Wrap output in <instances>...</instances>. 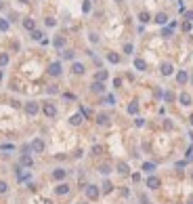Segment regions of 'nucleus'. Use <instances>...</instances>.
<instances>
[{"label":"nucleus","mask_w":193,"mask_h":204,"mask_svg":"<svg viewBox=\"0 0 193 204\" xmlns=\"http://www.w3.org/2000/svg\"><path fill=\"white\" fill-rule=\"evenodd\" d=\"M38 112H40V105L36 101H28L25 103V114H28V116H36Z\"/></svg>","instance_id":"1"},{"label":"nucleus","mask_w":193,"mask_h":204,"mask_svg":"<svg viewBox=\"0 0 193 204\" xmlns=\"http://www.w3.org/2000/svg\"><path fill=\"white\" fill-rule=\"evenodd\" d=\"M30 147H32L34 154H42V152H44V141H42V139H34Z\"/></svg>","instance_id":"2"},{"label":"nucleus","mask_w":193,"mask_h":204,"mask_svg":"<svg viewBox=\"0 0 193 204\" xmlns=\"http://www.w3.org/2000/svg\"><path fill=\"white\" fill-rule=\"evenodd\" d=\"M42 110H44V114L48 118H55L57 116V108H55V103H44L42 105Z\"/></svg>","instance_id":"3"},{"label":"nucleus","mask_w":193,"mask_h":204,"mask_svg":"<svg viewBox=\"0 0 193 204\" xmlns=\"http://www.w3.org/2000/svg\"><path fill=\"white\" fill-rule=\"evenodd\" d=\"M86 198L88 200H96L99 198V187H96V185H88V187H86Z\"/></svg>","instance_id":"4"},{"label":"nucleus","mask_w":193,"mask_h":204,"mask_svg":"<svg viewBox=\"0 0 193 204\" xmlns=\"http://www.w3.org/2000/svg\"><path fill=\"white\" fill-rule=\"evenodd\" d=\"M65 177H67L65 168H55V171H52V179H55V181H63Z\"/></svg>","instance_id":"5"},{"label":"nucleus","mask_w":193,"mask_h":204,"mask_svg":"<svg viewBox=\"0 0 193 204\" xmlns=\"http://www.w3.org/2000/svg\"><path fill=\"white\" fill-rule=\"evenodd\" d=\"M61 72H63V69H61V63H59V61L50 63V67H48V74H50V76H61Z\"/></svg>","instance_id":"6"},{"label":"nucleus","mask_w":193,"mask_h":204,"mask_svg":"<svg viewBox=\"0 0 193 204\" xmlns=\"http://www.w3.org/2000/svg\"><path fill=\"white\" fill-rule=\"evenodd\" d=\"M19 164H21V166H32V164H34V158H32L30 154H21Z\"/></svg>","instance_id":"7"},{"label":"nucleus","mask_w":193,"mask_h":204,"mask_svg":"<svg viewBox=\"0 0 193 204\" xmlns=\"http://www.w3.org/2000/svg\"><path fill=\"white\" fill-rule=\"evenodd\" d=\"M67 192H69V185H67V183H59L57 187H55V194H57V196H65Z\"/></svg>","instance_id":"8"},{"label":"nucleus","mask_w":193,"mask_h":204,"mask_svg":"<svg viewBox=\"0 0 193 204\" xmlns=\"http://www.w3.org/2000/svg\"><path fill=\"white\" fill-rule=\"evenodd\" d=\"M147 187H149V189H157V187H160V179L151 175V177L147 179Z\"/></svg>","instance_id":"9"},{"label":"nucleus","mask_w":193,"mask_h":204,"mask_svg":"<svg viewBox=\"0 0 193 204\" xmlns=\"http://www.w3.org/2000/svg\"><path fill=\"white\" fill-rule=\"evenodd\" d=\"M90 91H92V93H105V84L99 82V80H94V82L90 84Z\"/></svg>","instance_id":"10"},{"label":"nucleus","mask_w":193,"mask_h":204,"mask_svg":"<svg viewBox=\"0 0 193 204\" xmlns=\"http://www.w3.org/2000/svg\"><path fill=\"white\" fill-rule=\"evenodd\" d=\"M187 80H189V74L185 72V69H181V72L176 74V82H179V84H185Z\"/></svg>","instance_id":"11"},{"label":"nucleus","mask_w":193,"mask_h":204,"mask_svg":"<svg viewBox=\"0 0 193 204\" xmlns=\"http://www.w3.org/2000/svg\"><path fill=\"white\" fill-rule=\"evenodd\" d=\"M160 72H162L164 76H170V74L174 72V67H172V63H162V67H160Z\"/></svg>","instance_id":"12"},{"label":"nucleus","mask_w":193,"mask_h":204,"mask_svg":"<svg viewBox=\"0 0 193 204\" xmlns=\"http://www.w3.org/2000/svg\"><path fill=\"white\" fill-rule=\"evenodd\" d=\"M23 28H25V30H30V32H34V30H36V21L28 17V19H23Z\"/></svg>","instance_id":"13"},{"label":"nucleus","mask_w":193,"mask_h":204,"mask_svg":"<svg viewBox=\"0 0 193 204\" xmlns=\"http://www.w3.org/2000/svg\"><path fill=\"white\" fill-rule=\"evenodd\" d=\"M52 46H55V49H63V46H65V38H63V36H55Z\"/></svg>","instance_id":"14"},{"label":"nucleus","mask_w":193,"mask_h":204,"mask_svg":"<svg viewBox=\"0 0 193 204\" xmlns=\"http://www.w3.org/2000/svg\"><path fill=\"white\" fill-rule=\"evenodd\" d=\"M84 69H86V67H84L82 63H78V61L72 65V72H74V74H78V76H82V74H84Z\"/></svg>","instance_id":"15"},{"label":"nucleus","mask_w":193,"mask_h":204,"mask_svg":"<svg viewBox=\"0 0 193 204\" xmlns=\"http://www.w3.org/2000/svg\"><path fill=\"white\" fill-rule=\"evenodd\" d=\"M179 101H181V105H191V95L189 93H181Z\"/></svg>","instance_id":"16"},{"label":"nucleus","mask_w":193,"mask_h":204,"mask_svg":"<svg viewBox=\"0 0 193 204\" xmlns=\"http://www.w3.org/2000/svg\"><path fill=\"white\" fill-rule=\"evenodd\" d=\"M118 173H120V175H128V173H130L128 164H126V162H118Z\"/></svg>","instance_id":"17"},{"label":"nucleus","mask_w":193,"mask_h":204,"mask_svg":"<svg viewBox=\"0 0 193 204\" xmlns=\"http://www.w3.org/2000/svg\"><path fill=\"white\" fill-rule=\"evenodd\" d=\"M107 76H109V74H107V69H99V72H96V76H94V78H96V80H99V82H105V80H107Z\"/></svg>","instance_id":"18"},{"label":"nucleus","mask_w":193,"mask_h":204,"mask_svg":"<svg viewBox=\"0 0 193 204\" xmlns=\"http://www.w3.org/2000/svg\"><path fill=\"white\" fill-rule=\"evenodd\" d=\"M134 67L139 69V72H145V69H147V63H145L143 59H134Z\"/></svg>","instance_id":"19"},{"label":"nucleus","mask_w":193,"mask_h":204,"mask_svg":"<svg viewBox=\"0 0 193 204\" xmlns=\"http://www.w3.org/2000/svg\"><path fill=\"white\" fill-rule=\"evenodd\" d=\"M80 122H82V114H74V116L69 118V124H74V126H78Z\"/></svg>","instance_id":"20"},{"label":"nucleus","mask_w":193,"mask_h":204,"mask_svg":"<svg viewBox=\"0 0 193 204\" xmlns=\"http://www.w3.org/2000/svg\"><path fill=\"white\" fill-rule=\"evenodd\" d=\"M166 21H168V15H166V13H160V15H155V23H160V25H164Z\"/></svg>","instance_id":"21"},{"label":"nucleus","mask_w":193,"mask_h":204,"mask_svg":"<svg viewBox=\"0 0 193 204\" xmlns=\"http://www.w3.org/2000/svg\"><path fill=\"white\" fill-rule=\"evenodd\" d=\"M96 122L105 126V124H109V116H107V114H99V116H96Z\"/></svg>","instance_id":"22"},{"label":"nucleus","mask_w":193,"mask_h":204,"mask_svg":"<svg viewBox=\"0 0 193 204\" xmlns=\"http://www.w3.org/2000/svg\"><path fill=\"white\" fill-rule=\"evenodd\" d=\"M107 61H109V63H120V55H116V53H107Z\"/></svg>","instance_id":"23"},{"label":"nucleus","mask_w":193,"mask_h":204,"mask_svg":"<svg viewBox=\"0 0 193 204\" xmlns=\"http://www.w3.org/2000/svg\"><path fill=\"white\" fill-rule=\"evenodd\" d=\"M136 112H139V103H136V101H132V103L128 105V114H130V116H134Z\"/></svg>","instance_id":"24"},{"label":"nucleus","mask_w":193,"mask_h":204,"mask_svg":"<svg viewBox=\"0 0 193 204\" xmlns=\"http://www.w3.org/2000/svg\"><path fill=\"white\" fill-rule=\"evenodd\" d=\"M143 171H145V173H153V171H155V164H153V162H145V164H143Z\"/></svg>","instance_id":"25"},{"label":"nucleus","mask_w":193,"mask_h":204,"mask_svg":"<svg viewBox=\"0 0 193 204\" xmlns=\"http://www.w3.org/2000/svg\"><path fill=\"white\" fill-rule=\"evenodd\" d=\"M8 63V55H6V53H0V67H4Z\"/></svg>","instance_id":"26"},{"label":"nucleus","mask_w":193,"mask_h":204,"mask_svg":"<svg viewBox=\"0 0 193 204\" xmlns=\"http://www.w3.org/2000/svg\"><path fill=\"white\" fill-rule=\"evenodd\" d=\"M101 187H103V192H105V194H109V192H113V185H111L109 181H105V183L101 185Z\"/></svg>","instance_id":"27"},{"label":"nucleus","mask_w":193,"mask_h":204,"mask_svg":"<svg viewBox=\"0 0 193 204\" xmlns=\"http://www.w3.org/2000/svg\"><path fill=\"white\" fill-rule=\"evenodd\" d=\"M99 173H101V175H109V173H111L109 164H103V166H99Z\"/></svg>","instance_id":"28"},{"label":"nucleus","mask_w":193,"mask_h":204,"mask_svg":"<svg viewBox=\"0 0 193 204\" xmlns=\"http://www.w3.org/2000/svg\"><path fill=\"white\" fill-rule=\"evenodd\" d=\"M139 19H141V23H147V21H149V13H147V11L139 13Z\"/></svg>","instance_id":"29"},{"label":"nucleus","mask_w":193,"mask_h":204,"mask_svg":"<svg viewBox=\"0 0 193 204\" xmlns=\"http://www.w3.org/2000/svg\"><path fill=\"white\" fill-rule=\"evenodd\" d=\"M42 36H44V34H42L40 30H34V32H32V38H34V40H42Z\"/></svg>","instance_id":"30"},{"label":"nucleus","mask_w":193,"mask_h":204,"mask_svg":"<svg viewBox=\"0 0 193 204\" xmlns=\"http://www.w3.org/2000/svg\"><path fill=\"white\" fill-rule=\"evenodd\" d=\"M164 101H166V103H172V101H174V95H172L170 91H168V93H164Z\"/></svg>","instance_id":"31"},{"label":"nucleus","mask_w":193,"mask_h":204,"mask_svg":"<svg viewBox=\"0 0 193 204\" xmlns=\"http://www.w3.org/2000/svg\"><path fill=\"white\" fill-rule=\"evenodd\" d=\"M61 55H63V59H74V51H67V49H65Z\"/></svg>","instance_id":"32"},{"label":"nucleus","mask_w":193,"mask_h":204,"mask_svg":"<svg viewBox=\"0 0 193 204\" xmlns=\"http://www.w3.org/2000/svg\"><path fill=\"white\" fill-rule=\"evenodd\" d=\"M90 152H92V156H99V154L103 152V147H101V145H92V149H90Z\"/></svg>","instance_id":"33"},{"label":"nucleus","mask_w":193,"mask_h":204,"mask_svg":"<svg viewBox=\"0 0 193 204\" xmlns=\"http://www.w3.org/2000/svg\"><path fill=\"white\" fill-rule=\"evenodd\" d=\"M162 36H164V38H170V36H172V28H164V30H162Z\"/></svg>","instance_id":"34"},{"label":"nucleus","mask_w":193,"mask_h":204,"mask_svg":"<svg viewBox=\"0 0 193 204\" xmlns=\"http://www.w3.org/2000/svg\"><path fill=\"white\" fill-rule=\"evenodd\" d=\"M8 30V21L6 19H0V32H6Z\"/></svg>","instance_id":"35"},{"label":"nucleus","mask_w":193,"mask_h":204,"mask_svg":"<svg viewBox=\"0 0 193 204\" xmlns=\"http://www.w3.org/2000/svg\"><path fill=\"white\" fill-rule=\"evenodd\" d=\"M8 192V185H6V181H0V194H6Z\"/></svg>","instance_id":"36"},{"label":"nucleus","mask_w":193,"mask_h":204,"mask_svg":"<svg viewBox=\"0 0 193 204\" xmlns=\"http://www.w3.org/2000/svg\"><path fill=\"white\" fill-rule=\"evenodd\" d=\"M0 149H4V152H11V149H15V145H11V143H2V145H0Z\"/></svg>","instance_id":"37"},{"label":"nucleus","mask_w":193,"mask_h":204,"mask_svg":"<svg viewBox=\"0 0 193 204\" xmlns=\"http://www.w3.org/2000/svg\"><path fill=\"white\" fill-rule=\"evenodd\" d=\"M46 93H48V95H57V93H59V88H57V86H48V88H46Z\"/></svg>","instance_id":"38"},{"label":"nucleus","mask_w":193,"mask_h":204,"mask_svg":"<svg viewBox=\"0 0 193 204\" xmlns=\"http://www.w3.org/2000/svg\"><path fill=\"white\" fill-rule=\"evenodd\" d=\"M105 103H107V105H113V103H116V99H113V95H107V97H105Z\"/></svg>","instance_id":"39"},{"label":"nucleus","mask_w":193,"mask_h":204,"mask_svg":"<svg viewBox=\"0 0 193 204\" xmlns=\"http://www.w3.org/2000/svg\"><path fill=\"white\" fill-rule=\"evenodd\" d=\"M124 53L130 55V53H132V44H124Z\"/></svg>","instance_id":"40"},{"label":"nucleus","mask_w":193,"mask_h":204,"mask_svg":"<svg viewBox=\"0 0 193 204\" xmlns=\"http://www.w3.org/2000/svg\"><path fill=\"white\" fill-rule=\"evenodd\" d=\"M134 124H136V126H145V120H143V118H136Z\"/></svg>","instance_id":"41"},{"label":"nucleus","mask_w":193,"mask_h":204,"mask_svg":"<svg viewBox=\"0 0 193 204\" xmlns=\"http://www.w3.org/2000/svg\"><path fill=\"white\" fill-rule=\"evenodd\" d=\"M57 21L55 19H52V17H48V19H46V25H48V28H52V25H55Z\"/></svg>","instance_id":"42"},{"label":"nucleus","mask_w":193,"mask_h":204,"mask_svg":"<svg viewBox=\"0 0 193 204\" xmlns=\"http://www.w3.org/2000/svg\"><path fill=\"white\" fill-rule=\"evenodd\" d=\"M82 11H84V13H88V11H90V4H88V2H84V4H82Z\"/></svg>","instance_id":"43"},{"label":"nucleus","mask_w":193,"mask_h":204,"mask_svg":"<svg viewBox=\"0 0 193 204\" xmlns=\"http://www.w3.org/2000/svg\"><path fill=\"white\" fill-rule=\"evenodd\" d=\"M113 86H116V88H120V86H122V80H120V78H116V80H113Z\"/></svg>","instance_id":"44"},{"label":"nucleus","mask_w":193,"mask_h":204,"mask_svg":"<svg viewBox=\"0 0 193 204\" xmlns=\"http://www.w3.org/2000/svg\"><path fill=\"white\" fill-rule=\"evenodd\" d=\"M2 78H4V72H2V69H0V80H2Z\"/></svg>","instance_id":"45"},{"label":"nucleus","mask_w":193,"mask_h":204,"mask_svg":"<svg viewBox=\"0 0 193 204\" xmlns=\"http://www.w3.org/2000/svg\"><path fill=\"white\" fill-rule=\"evenodd\" d=\"M19 2H21V4H28V2H30V0H19Z\"/></svg>","instance_id":"46"},{"label":"nucleus","mask_w":193,"mask_h":204,"mask_svg":"<svg viewBox=\"0 0 193 204\" xmlns=\"http://www.w3.org/2000/svg\"><path fill=\"white\" fill-rule=\"evenodd\" d=\"M189 204H193V196H191V198H189Z\"/></svg>","instance_id":"47"},{"label":"nucleus","mask_w":193,"mask_h":204,"mask_svg":"<svg viewBox=\"0 0 193 204\" xmlns=\"http://www.w3.org/2000/svg\"><path fill=\"white\" fill-rule=\"evenodd\" d=\"M2 6H4V4H2V0H0V8H2Z\"/></svg>","instance_id":"48"},{"label":"nucleus","mask_w":193,"mask_h":204,"mask_svg":"<svg viewBox=\"0 0 193 204\" xmlns=\"http://www.w3.org/2000/svg\"><path fill=\"white\" fill-rule=\"evenodd\" d=\"M191 84H193V74H191Z\"/></svg>","instance_id":"49"},{"label":"nucleus","mask_w":193,"mask_h":204,"mask_svg":"<svg viewBox=\"0 0 193 204\" xmlns=\"http://www.w3.org/2000/svg\"><path fill=\"white\" fill-rule=\"evenodd\" d=\"M189 120H191V124H193V116H191V118H189Z\"/></svg>","instance_id":"50"},{"label":"nucleus","mask_w":193,"mask_h":204,"mask_svg":"<svg viewBox=\"0 0 193 204\" xmlns=\"http://www.w3.org/2000/svg\"><path fill=\"white\" fill-rule=\"evenodd\" d=\"M191 177H193V171H191Z\"/></svg>","instance_id":"51"},{"label":"nucleus","mask_w":193,"mask_h":204,"mask_svg":"<svg viewBox=\"0 0 193 204\" xmlns=\"http://www.w3.org/2000/svg\"><path fill=\"white\" fill-rule=\"evenodd\" d=\"M82 204H86V202H82Z\"/></svg>","instance_id":"52"}]
</instances>
